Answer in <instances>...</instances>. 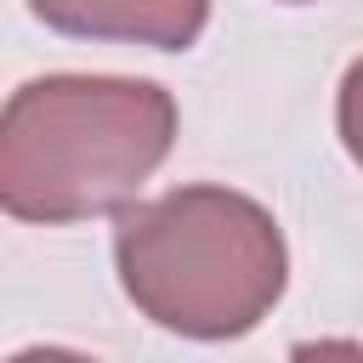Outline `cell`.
<instances>
[{
    "label": "cell",
    "instance_id": "6da1fadb",
    "mask_svg": "<svg viewBox=\"0 0 363 363\" xmlns=\"http://www.w3.org/2000/svg\"><path fill=\"white\" fill-rule=\"evenodd\" d=\"M176 96L125 74H45L0 113V204L17 221L62 227L119 216L170 159Z\"/></svg>",
    "mask_w": 363,
    "mask_h": 363
},
{
    "label": "cell",
    "instance_id": "7a4b0ae2",
    "mask_svg": "<svg viewBox=\"0 0 363 363\" xmlns=\"http://www.w3.org/2000/svg\"><path fill=\"white\" fill-rule=\"evenodd\" d=\"M113 267L136 312L187 340L250 335L289 284V250L272 210L210 182L119 210Z\"/></svg>",
    "mask_w": 363,
    "mask_h": 363
},
{
    "label": "cell",
    "instance_id": "3957f363",
    "mask_svg": "<svg viewBox=\"0 0 363 363\" xmlns=\"http://www.w3.org/2000/svg\"><path fill=\"white\" fill-rule=\"evenodd\" d=\"M28 11L74 40H119L153 51H187L210 23V0H28Z\"/></svg>",
    "mask_w": 363,
    "mask_h": 363
},
{
    "label": "cell",
    "instance_id": "277c9868",
    "mask_svg": "<svg viewBox=\"0 0 363 363\" xmlns=\"http://www.w3.org/2000/svg\"><path fill=\"white\" fill-rule=\"evenodd\" d=\"M335 125H340V142H346V153L363 164V57H357V62L346 68V79H340Z\"/></svg>",
    "mask_w": 363,
    "mask_h": 363
},
{
    "label": "cell",
    "instance_id": "5b68a950",
    "mask_svg": "<svg viewBox=\"0 0 363 363\" xmlns=\"http://www.w3.org/2000/svg\"><path fill=\"white\" fill-rule=\"evenodd\" d=\"M289 363H363V340H301Z\"/></svg>",
    "mask_w": 363,
    "mask_h": 363
},
{
    "label": "cell",
    "instance_id": "8992f818",
    "mask_svg": "<svg viewBox=\"0 0 363 363\" xmlns=\"http://www.w3.org/2000/svg\"><path fill=\"white\" fill-rule=\"evenodd\" d=\"M11 363H96V357H79V352H68V346H28V352H17Z\"/></svg>",
    "mask_w": 363,
    "mask_h": 363
}]
</instances>
